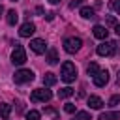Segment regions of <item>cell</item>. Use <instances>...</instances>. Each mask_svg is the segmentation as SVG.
<instances>
[{"label":"cell","mask_w":120,"mask_h":120,"mask_svg":"<svg viewBox=\"0 0 120 120\" xmlns=\"http://www.w3.org/2000/svg\"><path fill=\"white\" fill-rule=\"evenodd\" d=\"M60 79L64 82H73L77 79V68L73 62H64L60 68Z\"/></svg>","instance_id":"6da1fadb"},{"label":"cell","mask_w":120,"mask_h":120,"mask_svg":"<svg viewBox=\"0 0 120 120\" xmlns=\"http://www.w3.org/2000/svg\"><path fill=\"white\" fill-rule=\"evenodd\" d=\"M52 98V94H51V90H47V86L45 88H36V90H32V94H30V101L32 103H45V101H49Z\"/></svg>","instance_id":"7a4b0ae2"},{"label":"cell","mask_w":120,"mask_h":120,"mask_svg":"<svg viewBox=\"0 0 120 120\" xmlns=\"http://www.w3.org/2000/svg\"><path fill=\"white\" fill-rule=\"evenodd\" d=\"M96 51H98L99 56H112V54L116 52V41H107V39H103V43L98 45Z\"/></svg>","instance_id":"3957f363"},{"label":"cell","mask_w":120,"mask_h":120,"mask_svg":"<svg viewBox=\"0 0 120 120\" xmlns=\"http://www.w3.org/2000/svg\"><path fill=\"white\" fill-rule=\"evenodd\" d=\"M81 45H82V39L81 38H66L64 39V51L69 52V54L77 52L81 49Z\"/></svg>","instance_id":"277c9868"},{"label":"cell","mask_w":120,"mask_h":120,"mask_svg":"<svg viewBox=\"0 0 120 120\" xmlns=\"http://www.w3.org/2000/svg\"><path fill=\"white\" fill-rule=\"evenodd\" d=\"M13 81H15V84H24V82H30V81H34V73H32L30 69H19V71H15Z\"/></svg>","instance_id":"5b68a950"},{"label":"cell","mask_w":120,"mask_h":120,"mask_svg":"<svg viewBox=\"0 0 120 120\" xmlns=\"http://www.w3.org/2000/svg\"><path fill=\"white\" fill-rule=\"evenodd\" d=\"M11 62H13L15 66H22V64L26 62V52H24V49H22L21 45H17V47L13 49V52H11Z\"/></svg>","instance_id":"8992f818"},{"label":"cell","mask_w":120,"mask_h":120,"mask_svg":"<svg viewBox=\"0 0 120 120\" xmlns=\"http://www.w3.org/2000/svg\"><path fill=\"white\" fill-rule=\"evenodd\" d=\"M109 82V71L107 69H99L96 75H94V84L98 86V88H101V86H105Z\"/></svg>","instance_id":"52a82bcc"},{"label":"cell","mask_w":120,"mask_h":120,"mask_svg":"<svg viewBox=\"0 0 120 120\" xmlns=\"http://www.w3.org/2000/svg\"><path fill=\"white\" fill-rule=\"evenodd\" d=\"M30 49H32L36 54H43V52L47 51V43H45V39L36 38V39H32V41H30Z\"/></svg>","instance_id":"ba28073f"},{"label":"cell","mask_w":120,"mask_h":120,"mask_svg":"<svg viewBox=\"0 0 120 120\" xmlns=\"http://www.w3.org/2000/svg\"><path fill=\"white\" fill-rule=\"evenodd\" d=\"M34 32H36V24H34V22H30V21H28V22H24V24L19 28V36H21V38H30Z\"/></svg>","instance_id":"9c48e42d"},{"label":"cell","mask_w":120,"mask_h":120,"mask_svg":"<svg viewBox=\"0 0 120 120\" xmlns=\"http://www.w3.org/2000/svg\"><path fill=\"white\" fill-rule=\"evenodd\" d=\"M92 34H94V38H98V39H107L109 30H107L105 26H101V24H96V26L92 28Z\"/></svg>","instance_id":"30bf717a"},{"label":"cell","mask_w":120,"mask_h":120,"mask_svg":"<svg viewBox=\"0 0 120 120\" xmlns=\"http://www.w3.org/2000/svg\"><path fill=\"white\" fill-rule=\"evenodd\" d=\"M98 120H120V111H107V112H101Z\"/></svg>","instance_id":"8fae6325"},{"label":"cell","mask_w":120,"mask_h":120,"mask_svg":"<svg viewBox=\"0 0 120 120\" xmlns=\"http://www.w3.org/2000/svg\"><path fill=\"white\" fill-rule=\"evenodd\" d=\"M88 107H90V109H101V107H103L101 98H98V96H90V98H88Z\"/></svg>","instance_id":"7c38bea8"},{"label":"cell","mask_w":120,"mask_h":120,"mask_svg":"<svg viewBox=\"0 0 120 120\" xmlns=\"http://www.w3.org/2000/svg\"><path fill=\"white\" fill-rule=\"evenodd\" d=\"M6 19H8V24H17V21H19V13L15 11V9H9L8 11V15H6Z\"/></svg>","instance_id":"4fadbf2b"},{"label":"cell","mask_w":120,"mask_h":120,"mask_svg":"<svg viewBox=\"0 0 120 120\" xmlns=\"http://www.w3.org/2000/svg\"><path fill=\"white\" fill-rule=\"evenodd\" d=\"M43 84H45V86H52V84H56V75L51 73V71L45 73V75H43Z\"/></svg>","instance_id":"5bb4252c"},{"label":"cell","mask_w":120,"mask_h":120,"mask_svg":"<svg viewBox=\"0 0 120 120\" xmlns=\"http://www.w3.org/2000/svg\"><path fill=\"white\" fill-rule=\"evenodd\" d=\"M9 114H11V105H8V103H0V118H9Z\"/></svg>","instance_id":"9a60e30c"},{"label":"cell","mask_w":120,"mask_h":120,"mask_svg":"<svg viewBox=\"0 0 120 120\" xmlns=\"http://www.w3.org/2000/svg\"><path fill=\"white\" fill-rule=\"evenodd\" d=\"M81 17H82V19H94V17H96V13H94V9H92V8L84 6V8H81Z\"/></svg>","instance_id":"2e32d148"},{"label":"cell","mask_w":120,"mask_h":120,"mask_svg":"<svg viewBox=\"0 0 120 120\" xmlns=\"http://www.w3.org/2000/svg\"><path fill=\"white\" fill-rule=\"evenodd\" d=\"M45 60H47L49 64H52V66H54V64L58 62V52H56L54 49H49V52H47V58H45Z\"/></svg>","instance_id":"e0dca14e"},{"label":"cell","mask_w":120,"mask_h":120,"mask_svg":"<svg viewBox=\"0 0 120 120\" xmlns=\"http://www.w3.org/2000/svg\"><path fill=\"white\" fill-rule=\"evenodd\" d=\"M69 96H73V88L71 86H66V88L58 90V98H69Z\"/></svg>","instance_id":"ac0fdd59"},{"label":"cell","mask_w":120,"mask_h":120,"mask_svg":"<svg viewBox=\"0 0 120 120\" xmlns=\"http://www.w3.org/2000/svg\"><path fill=\"white\" fill-rule=\"evenodd\" d=\"M86 71H88V75H92V77H94V75H96V73L99 71V66H98L96 62H92V64H88V68H86Z\"/></svg>","instance_id":"d6986e66"},{"label":"cell","mask_w":120,"mask_h":120,"mask_svg":"<svg viewBox=\"0 0 120 120\" xmlns=\"http://www.w3.org/2000/svg\"><path fill=\"white\" fill-rule=\"evenodd\" d=\"M77 120H92V116H90L88 111H79L77 112Z\"/></svg>","instance_id":"ffe728a7"},{"label":"cell","mask_w":120,"mask_h":120,"mask_svg":"<svg viewBox=\"0 0 120 120\" xmlns=\"http://www.w3.org/2000/svg\"><path fill=\"white\" fill-rule=\"evenodd\" d=\"M39 118H41V114L38 111H28L26 112V120H39Z\"/></svg>","instance_id":"44dd1931"},{"label":"cell","mask_w":120,"mask_h":120,"mask_svg":"<svg viewBox=\"0 0 120 120\" xmlns=\"http://www.w3.org/2000/svg\"><path fill=\"white\" fill-rule=\"evenodd\" d=\"M64 111H66L68 114H73V112H75V105H73V103H66V105H64Z\"/></svg>","instance_id":"7402d4cb"},{"label":"cell","mask_w":120,"mask_h":120,"mask_svg":"<svg viewBox=\"0 0 120 120\" xmlns=\"http://www.w3.org/2000/svg\"><path fill=\"white\" fill-rule=\"evenodd\" d=\"M120 103V96H112L111 99H109V107H116Z\"/></svg>","instance_id":"603a6c76"},{"label":"cell","mask_w":120,"mask_h":120,"mask_svg":"<svg viewBox=\"0 0 120 120\" xmlns=\"http://www.w3.org/2000/svg\"><path fill=\"white\" fill-rule=\"evenodd\" d=\"M111 8H112L116 13H120V0H111Z\"/></svg>","instance_id":"cb8c5ba5"},{"label":"cell","mask_w":120,"mask_h":120,"mask_svg":"<svg viewBox=\"0 0 120 120\" xmlns=\"http://www.w3.org/2000/svg\"><path fill=\"white\" fill-rule=\"evenodd\" d=\"M107 24H112V26H116V19H114L112 15H109V17H107Z\"/></svg>","instance_id":"d4e9b609"},{"label":"cell","mask_w":120,"mask_h":120,"mask_svg":"<svg viewBox=\"0 0 120 120\" xmlns=\"http://www.w3.org/2000/svg\"><path fill=\"white\" fill-rule=\"evenodd\" d=\"M82 2H84V0H73V2L69 4V8H77V6H81Z\"/></svg>","instance_id":"484cf974"},{"label":"cell","mask_w":120,"mask_h":120,"mask_svg":"<svg viewBox=\"0 0 120 120\" xmlns=\"http://www.w3.org/2000/svg\"><path fill=\"white\" fill-rule=\"evenodd\" d=\"M54 19V13H47V21H52Z\"/></svg>","instance_id":"4316f807"},{"label":"cell","mask_w":120,"mask_h":120,"mask_svg":"<svg viewBox=\"0 0 120 120\" xmlns=\"http://www.w3.org/2000/svg\"><path fill=\"white\" fill-rule=\"evenodd\" d=\"M114 32H116V34L120 36V24H116V26H114Z\"/></svg>","instance_id":"83f0119b"},{"label":"cell","mask_w":120,"mask_h":120,"mask_svg":"<svg viewBox=\"0 0 120 120\" xmlns=\"http://www.w3.org/2000/svg\"><path fill=\"white\" fill-rule=\"evenodd\" d=\"M116 82L120 84V71H118V75H116Z\"/></svg>","instance_id":"f1b7e54d"},{"label":"cell","mask_w":120,"mask_h":120,"mask_svg":"<svg viewBox=\"0 0 120 120\" xmlns=\"http://www.w3.org/2000/svg\"><path fill=\"white\" fill-rule=\"evenodd\" d=\"M2 13H4V8H2V4H0V17H2Z\"/></svg>","instance_id":"f546056e"},{"label":"cell","mask_w":120,"mask_h":120,"mask_svg":"<svg viewBox=\"0 0 120 120\" xmlns=\"http://www.w3.org/2000/svg\"><path fill=\"white\" fill-rule=\"evenodd\" d=\"M49 2H51V4H58L60 0H49Z\"/></svg>","instance_id":"4dcf8cb0"},{"label":"cell","mask_w":120,"mask_h":120,"mask_svg":"<svg viewBox=\"0 0 120 120\" xmlns=\"http://www.w3.org/2000/svg\"><path fill=\"white\" fill-rule=\"evenodd\" d=\"M13 2H17V0H13Z\"/></svg>","instance_id":"1f68e13d"}]
</instances>
